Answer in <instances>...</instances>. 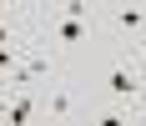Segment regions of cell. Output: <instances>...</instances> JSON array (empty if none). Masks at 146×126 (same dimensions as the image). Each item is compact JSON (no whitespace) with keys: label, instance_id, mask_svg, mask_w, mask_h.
Masks as SVG:
<instances>
[{"label":"cell","instance_id":"cell-1","mask_svg":"<svg viewBox=\"0 0 146 126\" xmlns=\"http://www.w3.org/2000/svg\"><path fill=\"white\" fill-rule=\"evenodd\" d=\"M101 51H106V61L96 71V101L146 116V66H141V56L131 45H101Z\"/></svg>","mask_w":146,"mask_h":126},{"label":"cell","instance_id":"cell-2","mask_svg":"<svg viewBox=\"0 0 146 126\" xmlns=\"http://www.w3.org/2000/svg\"><path fill=\"white\" fill-rule=\"evenodd\" d=\"M91 101L81 96V81L71 76V66L60 71L56 81L40 86V116H35V126H76L81 116H86Z\"/></svg>","mask_w":146,"mask_h":126},{"label":"cell","instance_id":"cell-3","mask_svg":"<svg viewBox=\"0 0 146 126\" xmlns=\"http://www.w3.org/2000/svg\"><path fill=\"white\" fill-rule=\"evenodd\" d=\"M96 25L106 45H131L146 35V5L141 0H121V5H96Z\"/></svg>","mask_w":146,"mask_h":126},{"label":"cell","instance_id":"cell-4","mask_svg":"<svg viewBox=\"0 0 146 126\" xmlns=\"http://www.w3.org/2000/svg\"><path fill=\"white\" fill-rule=\"evenodd\" d=\"M40 116V91H15L5 106V126H35Z\"/></svg>","mask_w":146,"mask_h":126},{"label":"cell","instance_id":"cell-5","mask_svg":"<svg viewBox=\"0 0 146 126\" xmlns=\"http://www.w3.org/2000/svg\"><path fill=\"white\" fill-rule=\"evenodd\" d=\"M86 121H91V126H136L141 116H136V111H126V106H106V101H91V106H86Z\"/></svg>","mask_w":146,"mask_h":126},{"label":"cell","instance_id":"cell-6","mask_svg":"<svg viewBox=\"0 0 146 126\" xmlns=\"http://www.w3.org/2000/svg\"><path fill=\"white\" fill-rule=\"evenodd\" d=\"M136 56H141V66H146V35H141V41H136Z\"/></svg>","mask_w":146,"mask_h":126},{"label":"cell","instance_id":"cell-7","mask_svg":"<svg viewBox=\"0 0 146 126\" xmlns=\"http://www.w3.org/2000/svg\"><path fill=\"white\" fill-rule=\"evenodd\" d=\"M76 126H91V121H86V116H81V121H76Z\"/></svg>","mask_w":146,"mask_h":126}]
</instances>
